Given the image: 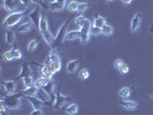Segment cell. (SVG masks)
I'll return each mask as SVG.
<instances>
[{
	"label": "cell",
	"instance_id": "1",
	"mask_svg": "<svg viewBox=\"0 0 153 115\" xmlns=\"http://www.w3.org/2000/svg\"><path fill=\"white\" fill-rule=\"evenodd\" d=\"M21 97L22 94L19 92L12 96H7V97H2V102L6 105L7 109H20L22 107V101H21Z\"/></svg>",
	"mask_w": 153,
	"mask_h": 115
},
{
	"label": "cell",
	"instance_id": "2",
	"mask_svg": "<svg viewBox=\"0 0 153 115\" xmlns=\"http://www.w3.org/2000/svg\"><path fill=\"white\" fill-rule=\"evenodd\" d=\"M70 20H71V17H69L68 20L66 21V22L62 24L61 27H60V29L58 30V32H56V35L54 36V47L53 50H60V47L62 46V44H63V42L66 40V35H67V27H68L69 22H70Z\"/></svg>",
	"mask_w": 153,
	"mask_h": 115
},
{
	"label": "cell",
	"instance_id": "3",
	"mask_svg": "<svg viewBox=\"0 0 153 115\" xmlns=\"http://www.w3.org/2000/svg\"><path fill=\"white\" fill-rule=\"evenodd\" d=\"M25 14H28V10H24V12H16V13H13V14H9V15L4 20L2 25H4L5 28H12V27H14L16 24H19V22H21Z\"/></svg>",
	"mask_w": 153,
	"mask_h": 115
},
{
	"label": "cell",
	"instance_id": "4",
	"mask_svg": "<svg viewBox=\"0 0 153 115\" xmlns=\"http://www.w3.org/2000/svg\"><path fill=\"white\" fill-rule=\"evenodd\" d=\"M4 7L6 10H8L10 14L16 13V12H24L27 10V8L22 5V1H17V0H5L2 2Z\"/></svg>",
	"mask_w": 153,
	"mask_h": 115
},
{
	"label": "cell",
	"instance_id": "5",
	"mask_svg": "<svg viewBox=\"0 0 153 115\" xmlns=\"http://www.w3.org/2000/svg\"><path fill=\"white\" fill-rule=\"evenodd\" d=\"M70 100V97L68 96H63L61 93V84H60V88L58 90V93H56V97H55V100H54V108L56 111H59L62 106H65V104Z\"/></svg>",
	"mask_w": 153,
	"mask_h": 115
},
{
	"label": "cell",
	"instance_id": "6",
	"mask_svg": "<svg viewBox=\"0 0 153 115\" xmlns=\"http://www.w3.org/2000/svg\"><path fill=\"white\" fill-rule=\"evenodd\" d=\"M28 16H29V20H30L31 24H32L35 28L39 29V23H40V19H42V13H40V10H39V6L33 8L30 13H29Z\"/></svg>",
	"mask_w": 153,
	"mask_h": 115
},
{
	"label": "cell",
	"instance_id": "7",
	"mask_svg": "<svg viewBox=\"0 0 153 115\" xmlns=\"http://www.w3.org/2000/svg\"><path fill=\"white\" fill-rule=\"evenodd\" d=\"M140 24H142V13H137V14H135V16L131 20L130 29L132 31V33H136L139 30Z\"/></svg>",
	"mask_w": 153,
	"mask_h": 115
},
{
	"label": "cell",
	"instance_id": "8",
	"mask_svg": "<svg viewBox=\"0 0 153 115\" xmlns=\"http://www.w3.org/2000/svg\"><path fill=\"white\" fill-rule=\"evenodd\" d=\"M31 73H32V70H31V68H30V65H29L28 62H23L22 68H21V73L15 77V81L16 79H23L24 77L32 76Z\"/></svg>",
	"mask_w": 153,
	"mask_h": 115
},
{
	"label": "cell",
	"instance_id": "9",
	"mask_svg": "<svg viewBox=\"0 0 153 115\" xmlns=\"http://www.w3.org/2000/svg\"><path fill=\"white\" fill-rule=\"evenodd\" d=\"M47 2H48L52 12H60L66 6V1H62V0H52V1L50 0Z\"/></svg>",
	"mask_w": 153,
	"mask_h": 115
},
{
	"label": "cell",
	"instance_id": "10",
	"mask_svg": "<svg viewBox=\"0 0 153 115\" xmlns=\"http://www.w3.org/2000/svg\"><path fill=\"white\" fill-rule=\"evenodd\" d=\"M39 71H40V76L46 78L47 81H52V77H53V73H52V70L50 68V65H42L40 66V69H39Z\"/></svg>",
	"mask_w": 153,
	"mask_h": 115
},
{
	"label": "cell",
	"instance_id": "11",
	"mask_svg": "<svg viewBox=\"0 0 153 115\" xmlns=\"http://www.w3.org/2000/svg\"><path fill=\"white\" fill-rule=\"evenodd\" d=\"M33 29V25L31 24V22H24L22 24H20L15 29V32L19 33H28Z\"/></svg>",
	"mask_w": 153,
	"mask_h": 115
},
{
	"label": "cell",
	"instance_id": "12",
	"mask_svg": "<svg viewBox=\"0 0 153 115\" xmlns=\"http://www.w3.org/2000/svg\"><path fill=\"white\" fill-rule=\"evenodd\" d=\"M79 63H81V59H76V60H71V61H69L68 63H67V66H66L67 73H69V74H74V73L77 70V68H78Z\"/></svg>",
	"mask_w": 153,
	"mask_h": 115
},
{
	"label": "cell",
	"instance_id": "13",
	"mask_svg": "<svg viewBox=\"0 0 153 115\" xmlns=\"http://www.w3.org/2000/svg\"><path fill=\"white\" fill-rule=\"evenodd\" d=\"M42 36H43V38H44V40L46 42V44L50 46L52 50H53L54 47V36L51 33V31L47 30L45 31V32H43V33H40Z\"/></svg>",
	"mask_w": 153,
	"mask_h": 115
},
{
	"label": "cell",
	"instance_id": "14",
	"mask_svg": "<svg viewBox=\"0 0 153 115\" xmlns=\"http://www.w3.org/2000/svg\"><path fill=\"white\" fill-rule=\"evenodd\" d=\"M38 30L40 33H43V32L48 30V21H47V17H46L45 13H42V19H40Z\"/></svg>",
	"mask_w": 153,
	"mask_h": 115
},
{
	"label": "cell",
	"instance_id": "15",
	"mask_svg": "<svg viewBox=\"0 0 153 115\" xmlns=\"http://www.w3.org/2000/svg\"><path fill=\"white\" fill-rule=\"evenodd\" d=\"M120 105H121L122 107L129 109V111H135V109L138 107L137 102L131 101V100H122V101H120Z\"/></svg>",
	"mask_w": 153,
	"mask_h": 115
},
{
	"label": "cell",
	"instance_id": "16",
	"mask_svg": "<svg viewBox=\"0 0 153 115\" xmlns=\"http://www.w3.org/2000/svg\"><path fill=\"white\" fill-rule=\"evenodd\" d=\"M5 40H6V44L14 45V43H15V40H16L15 31H13V30H7V31H6V35H5Z\"/></svg>",
	"mask_w": 153,
	"mask_h": 115
},
{
	"label": "cell",
	"instance_id": "17",
	"mask_svg": "<svg viewBox=\"0 0 153 115\" xmlns=\"http://www.w3.org/2000/svg\"><path fill=\"white\" fill-rule=\"evenodd\" d=\"M28 100L31 102V105H32V108H33V111H40L42 109V107L44 106V105H46V104H44L43 101H40L39 99H37V98H33V97H31V98H28Z\"/></svg>",
	"mask_w": 153,
	"mask_h": 115
},
{
	"label": "cell",
	"instance_id": "18",
	"mask_svg": "<svg viewBox=\"0 0 153 115\" xmlns=\"http://www.w3.org/2000/svg\"><path fill=\"white\" fill-rule=\"evenodd\" d=\"M81 31V36H79V40H81V43L82 44H86L88 42H89V39H90V30L89 29H83V28H81L79 29Z\"/></svg>",
	"mask_w": 153,
	"mask_h": 115
},
{
	"label": "cell",
	"instance_id": "19",
	"mask_svg": "<svg viewBox=\"0 0 153 115\" xmlns=\"http://www.w3.org/2000/svg\"><path fill=\"white\" fill-rule=\"evenodd\" d=\"M79 36H81V31H79V29H78V30L68 31L65 39H66V40H75V39H79Z\"/></svg>",
	"mask_w": 153,
	"mask_h": 115
},
{
	"label": "cell",
	"instance_id": "20",
	"mask_svg": "<svg viewBox=\"0 0 153 115\" xmlns=\"http://www.w3.org/2000/svg\"><path fill=\"white\" fill-rule=\"evenodd\" d=\"M48 82H50V81H47L44 77H42V76L37 77V78L35 79V86H36L37 89H44Z\"/></svg>",
	"mask_w": 153,
	"mask_h": 115
},
{
	"label": "cell",
	"instance_id": "21",
	"mask_svg": "<svg viewBox=\"0 0 153 115\" xmlns=\"http://www.w3.org/2000/svg\"><path fill=\"white\" fill-rule=\"evenodd\" d=\"M93 25L101 29L104 25H106V19H105V17H102V16L96 15V17H94V22H93Z\"/></svg>",
	"mask_w": 153,
	"mask_h": 115
},
{
	"label": "cell",
	"instance_id": "22",
	"mask_svg": "<svg viewBox=\"0 0 153 115\" xmlns=\"http://www.w3.org/2000/svg\"><path fill=\"white\" fill-rule=\"evenodd\" d=\"M65 112L69 115H76L78 112V105L77 104H70L65 108Z\"/></svg>",
	"mask_w": 153,
	"mask_h": 115
},
{
	"label": "cell",
	"instance_id": "23",
	"mask_svg": "<svg viewBox=\"0 0 153 115\" xmlns=\"http://www.w3.org/2000/svg\"><path fill=\"white\" fill-rule=\"evenodd\" d=\"M48 59H50L51 63H52V62L60 61L59 51H58V50H51V52H50V54H48Z\"/></svg>",
	"mask_w": 153,
	"mask_h": 115
},
{
	"label": "cell",
	"instance_id": "24",
	"mask_svg": "<svg viewBox=\"0 0 153 115\" xmlns=\"http://www.w3.org/2000/svg\"><path fill=\"white\" fill-rule=\"evenodd\" d=\"M23 84H24V88L25 89H29V88H32L35 86V79L32 76H28L23 78Z\"/></svg>",
	"mask_w": 153,
	"mask_h": 115
},
{
	"label": "cell",
	"instance_id": "25",
	"mask_svg": "<svg viewBox=\"0 0 153 115\" xmlns=\"http://www.w3.org/2000/svg\"><path fill=\"white\" fill-rule=\"evenodd\" d=\"M131 94V89L130 88H128V86H126V88H122L120 92H119V96L123 98V99H127V98H129Z\"/></svg>",
	"mask_w": 153,
	"mask_h": 115
},
{
	"label": "cell",
	"instance_id": "26",
	"mask_svg": "<svg viewBox=\"0 0 153 115\" xmlns=\"http://www.w3.org/2000/svg\"><path fill=\"white\" fill-rule=\"evenodd\" d=\"M39 45V39H33V40H31L30 43L28 44L27 46V50H28V52H33V51H36L37 50V47Z\"/></svg>",
	"mask_w": 153,
	"mask_h": 115
},
{
	"label": "cell",
	"instance_id": "27",
	"mask_svg": "<svg viewBox=\"0 0 153 115\" xmlns=\"http://www.w3.org/2000/svg\"><path fill=\"white\" fill-rule=\"evenodd\" d=\"M101 30H102V35H105V36H112L114 33V28L112 25H109V24L104 25L101 28Z\"/></svg>",
	"mask_w": 153,
	"mask_h": 115
},
{
	"label": "cell",
	"instance_id": "28",
	"mask_svg": "<svg viewBox=\"0 0 153 115\" xmlns=\"http://www.w3.org/2000/svg\"><path fill=\"white\" fill-rule=\"evenodd\" d=\"M67 8H68L69 12H78V8H79V2L78 1H70L67 5Z\"/></svg>",
	"mask_w": 153,
	"mask_h": 115
},
{
	"label": "cell",
	"instance_id": "29",
	"mask_svg": "<svg viewBox=\"0 0 153 115\" xmlns=\"http://www.w3.org/2000/svg\"><path fill=\"white\" fill-rule=\"evenodd\" d=\"M50 68L52 70V73L54 74H56L58 71H60V69H61V61H56V62H52V63H50Z\"/></svg>",
	"mask_w": 153,
	"mask_h": 115
},
{
	"label": "cell",
	"instance_id": "30",
	"mask_svg": "<svg viewBox=\"0 0 153 115\" xmlns=\"http://www.w3.org/2000/svg\"><path fill=\"white\" fill-rule=\"evenodd\" d=\"M78 77L82 79V81H86L89 77H90V73L88 69H81L79 73H78Z\"/></svg>",
	"mask_w": 153,
	"mask_h": 115
},
{
	"label": "cell",
	"instance_id": "31",
	"mask_svg": "<svg viewBox=\"0 0 153 115\" xmlns=\"http://www.w3.org/2000/svg\"><path fill=\"white\" fill-rule=\"evenodd\" d=\"M2 59L7 62L13 61V60H14V56H13V50H9V51H7V52H5L4 55H2Z\"/></svg>",
	"mask_w": 153,
	"mask_h": 115
},
{
	"label": "cell",
	"instance_id": "32",
	"mask_svg": "<svg viewBox=\"0 0 153 115\" xmlns=\"http://www.w3.org/2000/svg\"><path fill=\"white\" fill-rule=\"evenodd\" d=\"M85 21H86V17H85L84 15H78L76 19H75V24L78 25V28H81V27L84 24Z\"/></svg>",
	"mask_w": 153,
	"mask_h": 115
},
{
	"label": "cell",
	"instance_id": "33",
	"mask_svg": "<svg viewBox=\"0 0 153 115\" xmlns=\"http://www.w3.org/2000/svg\"><path fill=\"white\" fill-rule=\"evenodd\" d=\"M102 33V30L100 29V28H97V27H94V25H92V28L90 29V35L92 36H100Z\"/></svg>",
	"mask_w": 153,
	"mask_h": 115
},
{
	"label": "cell",
	"instance_id": "34",
	"mask_svg": "<svg viewBox=\"0 0 153 115\" xmlns=\"http://www.w3.org/2000/svg\"><path fill=\"white\" fill-rule=\"evenodd\" d=\"M13 50V56H14V60H19V59H22L23 54L22 52L19 50V48H16V47H14V48H12Z\"/></svg>",
	"mask_w": 153,
	"mask_h": 115
},
{
	"label": "cell",
	"instance_id": "35",
	"mask_svg": "<svg viewBox=\"0 0 153 115\" xmlns=\"http://www.w3.org/2000/svg\"><path fill=\"white\" fill-rule=\"evenodd\" d=\"M123 66H124V62H123V60H121V59H117V60H115V61H114L115 69H117L119 71L121 70V68H122Z\"/></svg>",
	"mask_w": 153,
	"mask_h": 115
},
{
	"label": "cell",
	"instance_id": "36",
	"mask_svg": "<svg viewBox=\"0 0 153 115\" xmlns=\"http://www.w3.org/2000/svg\"><path fill=\"white\" fill-rule=\"evenodd\" d=\"M89 8V4L88 2H79V8H78V12L79 13H83L84 10H86Z\"/></svg>",
	"mask_w": 153,
	"mask_h": 115
},
{
	"label": "cell",
	"instance_id": "37",
	"mask_svg": "<svg viewBox=\"0 0 153 115\" xmlns=\"http://www.w3.org/2000/svg\"><path fill=\"white\" fill-rule=\"evenodd\" d=\"M37 4H38V5H42L43 8L46 9V10H51V7H50V5H48L47 1H37Z\"/></svg>",
	"mask_w": 153,
	"mask_h": 115
},
{
	"label": "cell",
	"instance_id": "38",
	"mask_svg": "<svg viewBox=\"0 0 153 115\" xmlns=\"http://www.w3.org/2000/svg\"><path fill=\"white\" fill-rule=\"evenodd\" d=\"M120 73H121V74H128V73H129V66L124 63V66H123L122 68H121Z\"/></svg>",
	"mask_w": 153,
	"mask_h": 115
},
{
	"label": "cell",
	"instance_id": "39",
	"mask_svg": "<svg viewBox=\"0 0 153 115\" xmlns=\"http://www.w3.org/2000/svg\"><path fill=\"white\" fill-rule=\"evenodd\" d=\"M122 2L124 4V5H131V4H132V1H131V0H123Z\"/></svg>",
	"mask_w": 153,
	"mask_h": 115
}]
</instances>
